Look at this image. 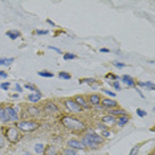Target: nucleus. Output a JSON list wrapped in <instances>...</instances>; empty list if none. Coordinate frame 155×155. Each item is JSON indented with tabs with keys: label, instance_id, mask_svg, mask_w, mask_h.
I'll return each instance as SVG.
<instances>
[{
	"label": "nucleus",
	"instance_id": "34",
	"mask_svg": "<svg viewBox=\"0 0 155 155\" xmlns=\"http://www.w3.org/2000/svg\"><path fill=\"white\" fill-rule=\"evenodd\" d=\"M2 147H4V139H3V137L0 135V149H2Z\"/></svg>",
	"mask_w": 155,
	"mask_h": 155
},
{
	"label": "nucleus",
	"instance_id": "5",
	"mask_svg": "<svg viewBox=\"0 0 155 155\" xmlns=\"http://www.w3.org/2000/svg\"><path fill=\"white\" fill-rule=\"evenodd\" d=\"M65 105H66V107H68L69 110H72V111H76V113L81 111V107L76 104L74 101H72V100H68V101L65 102Z\"/></svg>",
	"mask_w": 155,
	"mask_h": 155
},
{
	"label": "nucleus",
	"instance_id": "42",
	"mask_svg": "<svg viewBox=\"0 0 155 155\" xmlns=\"http://www.w3.org/2000/svg\"><path fill=\"white\" fill-rule=\"evenodd\" d=\"M53 155H56V154H53Z\"/></svg>",
	"mask_w": 155,
	"mask_h": 155
},
{
	"label": "nucleus",
	"instance_id": "21",
	"mask_svg": "<svg viewBox=\"0 0 155 155\" xmlns=\"http://www.w3.org/2000/svg\"><path fill=\"white\" fill-rule=\"evenodd\" d=\"M110 114L113 115V117H114V115H121V117H122V115H126V113L123 110H111Z\"/></svg>",
	"mask_w": 155,
	"mask_h": 155
},
{
	"label": "nucleus",
	"instance_id": "33",
	"mask_svg": "<svg viewBox=\"0 0 155 155\" xmlns=\"http://www.w3.org/2000/svg\"><path fill=\"white\" fill-rule=\"evenodd\" d=\"M114 65L117 68H125V64H121V62H114Z\"/></svg>",
	"mask_w": 155,
	"mask_h": 155
},
{
	"label": "nucleus",
	"instance_id": "9",
	"mask_svg": "<svg viewBox=\"0 0 155 155\" xmlns=\"http://www.w3.org/2000/svg\"><path fill=\"white\" fill-rule=\"evenodd\" d=\"M102 122H104V125L107 127V126H110V125H114V123H115V118L113 117V115H106V117L102 118Z\"/></svg>",
	"mask_w": 155,
	"mask_h": 155
},
{
	"label": "nucleus",
	"instance_id": "8",
	"mask_svg": "<svg viewBox=\"0 0 155 155\" xmlns=\"http://www.w3.org/2000/svg\"><path fill=\"white\" fill-rule=\"evenodd\" d=\"M82 144H84V146H86V147H89V149H93V150L94 149H98V144H96L94 142H91V140L87 138L86 135L84 137V139H82Z\"/></svg>",
	"mask_w": 155,
	"mask_h": 155
},
{
	"label": "nucleus",
	"instance_id": "16",
	"mask_svg": "<svg viewBox=\"0 0 155 155\" xmlns=\"http://www.w3.org/2000/svg\"><path fill=\"white\" fill-rule=\"evenodd\" d=\"M76 104L78 105L80 107H81V106H84V107H87L86 102H85V100H84L82 97H76Z\"/></svg>",
	"mask_w": 155,
	"mask_h": 155
},
{
	"label": "nucleus",
	"instance_id": "39",
	"mask_svg": "<svg viewBox=\"0 0 155 155\" xmlns=\"http://www.w3.org/2000/svg\"><path fill=\"white\" fill-rule=\"evenodd\" d=\"M101 52H102V53H109V49H106V48H102V49H101Z\"/></svg>",
	"mask_w": 155,
	"mask_h": 155
},
{
	"label": "nucleus",
	"instance_id": "22",
	"mask_svg": "<svg viewBox=\"0 0 155 155\" xmlns=\"http://www.w3.org/2000/svg\"><path fill=\"white\" fill-rule=\"evenodd\" d=\"M28 111H29V114H32V115H40V110H37V109H35V107H29Z\"/></svg>",
	"mask_w": 155,
	"mask_h": 155
},
{
	"label": "nucleus",
	"instance_id": "30",
	"mask_svg": "<svg viewBox=\"0 0 155 155\" xmlns=\"http://www.w3.org/2000/svg\"><path fill=\"white\" fill-rule=\"evenodd\" d=\"M25 87H27V89H29V90H33L35 91V93H36V87H35L33 85H31V84H27V85H25Z\"/></svg>",
	"mask_w": 155,
	"mask_h": 155
},
{
	"label": "nucleus",
	"instance_id": "11",
	"mask_svg": "<svg viewBox=\"0 0 155 155\" xmlns=\"http://www.w3.org/2000/svg\"><path fill=\"white\" fill-rule=\"evenodd\" d=\"M45 111H47V113H56V111H57V107H56L54 104L48 102V104L45 105Z\"/></svg>",
	"mask_w": 155,
	"mask_h": 155
},
{
	"label": "nucleus",
	"instance_id": "12",
	"mask_svg": "<svg viewBox=\"0 0 155 155\" xmlns=\"http://www.w3.org/2000/svg\"><path fill=\"white\" fill-rule=\"evenodd\" d=\"M122 81H123V82H125L127 86H134V85H135L134 80H133L130 76H123V77H122Z\"/></svg>",
	"mask_w": 155,
	"mask_h": 155
},
{
	"label": "nucleus",
	"instance_id": "31",
	"mask_svg": "<svg viewBox=\"0 0 155 155\" xmlns=\"http://www.w3.org/2000/svg\"><path fill=\"white\" fill-rule=\"evenodd\" d=\"M138 147H134V149L131 150V153H130V155H137V153H138Z\"/></svg>",
	"mask_w": 155,
	"mask_h": 155
},
{
	"label": "nucleus",
	"instance_id": "37",
	"mask_svg": "<svg viewBox=\"0 0 155 155\" xmlns=\"http://www.w3.org/2000/svg\"><path fill=\"white\" fill-rule=\"evenodd\" d=\"M48 31H37V35H47Z\"/></svg>",
	"mask_w": 155,
	"mask_h": 155
},
{
	"label": "nucleus",
	"instance_id": "38",
	"mask_svg": "<svg viewBox=\"0 0 155 155\" xmlns=\"http://www.w3.org/2000/svg\"><path fill=\"white\" fill-rule=\"evenodd\" d=\"M0 77H3V78H4V77H7V73L2 70V72H0Z\"/></svg>",
	"mask_w": 155,
	"mask_h": 155
},
{
	"label": "nucleus",
	"instance_id": "35",
	"mask_svg": "<svg viewBox=\"0 0 155 155\" xmlns=\"http://www.w3.org/2000/svg\"><path fill=\"white\" fill-rule=\"evenodd\" d=\"M49 49H53V51H56L57 53H61V51H60L58 48H56V47H49Z\"/></svg>",
	"mask_w": 155,
	"mask_h": 155
},
{
	"label": "nucleus",
	"instance_id": "26",
	"mask_svg": "<svg viewBox=\"0 0 155 155\" xmlns=\"http://www.w3.org/2000/svg\"><path fill=\"white\" fill-rule=\"evenodd\" d=\"M9 86H11V85H9L8 82H3L2 85H0V87H2L3 90H8V89H9Z\"/></svg>",
	"mask_w": 155,
	"mask_h": 155
},
{
	"label": "nucleus",
	"instance_id": "17",
	"mask_svg": "<svg viewBox=\"0 0 155 155\" xmlns=\"http://www.w3.org/2000/svg\"><path fill=\"white\" fill-rule=\"evenodd\" d=\"M100 97H98L97 96V94H93V96H91L90 97V104L91 105H98V104H100Z\"/></svg>",
	"mask_w": 155,
	"mask_h": 155
},
{
	"label": "nucleus",
	"instance_id": "25",
	"mask_svg": "<svg viewBox=\"0 0 155 155\" xmlns=\"http://www.w3.org/2000/svg\"><path fill=\"white\" fill-rule=\"evenodd\" d=\"M73 58H76V56H74V54H72V53H66V54H64V60H73Z\"/></svg>",
	"mask_w": 155,
	"mask_h": 155
},
{
	"label": "nucleus",
	"instance_id": "18",
	"mask_svg": "<svg viewBox=\"0 0 155 155\" xmlns=\"http://www.w3.org/2000/svg\"><path fill=\"white\" fill-rule=\"evenodd\" d=\"M11 62H13V58H0V65H9Z\"/></svg>",
	"mask_w": 155,
	"mask_h": 155
},
{
	"label": "nucleus",
	"instance_id": "14",
	"mask_svg": "<svg viewBox=\"0 0 155 155\" xmlns=\"http://www.w3.org/2000/svg\"><path fill=\"white\" fill-rule=\"evenodd\" d=\"M7 36L9 38H12V40H16V38L20 36V33H19V31H8V32H7Z\"/></svg>",
	"mask_w": 155,
	"mask_h": 155
},
{
	"label": "nucleus",
	"instance_id": "13",
	"mask_svg": "<svg viewBox=\"0 0 155 155\" xmlns=\"http://www.w3.org/2000/svg\"><path fill=\"white\" fill-rule=\"evenodd\" d=\"M127 122H129V117H127V115H122L118 121H115V123H117L118 126H125Z\"/></svg>",
	"mask_w": 155,
	"mask_h": 155
},
{
	"label": "nucleus",
	"instance_id": "2",
	"mask_svg": "<svg viewBox=\"0 0 155 155\" xmlns=\"http://www.w3.org/2000/svg\"><path fill=\"white\" fill-rule=\"evenodd\" d=\"M0 119L3 122L17 121L19 115H17L15 109H12V107H0Z\"/></svg>",
	"mask_w": 155,
	"mask_h": 155
},
{
	"label": "nucleus",
	"instance_id": "24",
	"mask_svg": "<svg viewBox=\"0 0 155 155\" xmlns=\"http://www.w3.org/2000/svg\"><path fill=\"white\" fill-rule=\"evenodd\" d=\"M65 155H80L78 153H77V151H74V150H65Z\"/></svg>",
	"mask_w": 155,
	"mask_h": 155
},
{
	"label": "nucleus",
	"instance_id": "41",
	"mask_svg": "<svg viewBox=\"0 0 155 155\" xmlns=\"http://www.w3.org/2000/svg\"><path fill=\"white\" fill-rule=\"evenodd\" d=\"M24 155H31V154H28V153H25V154H24Z\"/></svg>",
	"mask_w": 155,
	"mask_h": 155
},
{
	"label": "nucleus",
	"instance_id": "6",
	"mask_svg": "<svg viewBox=\"0 0 155 155\" xmlns=\"http://www.w3.org/2000/svg\"><path fill=\"white\" fill-rule=\"evenodd\" d=\"M86 137L91 140V142L96 143V144H100V143L104 142V138H102V137H100V135H97V134H94V133H89V134H86Z\"/></svg>",
	"mask_w": 155,
	"mask_h": 155
},
{
	"label": "nucleus",
	"instance_id": "1",
	"mask_svg": "<svg viewBox=\"0 0 155 155\" xmlns=\"http://www.w3.org/2000/svg\"><path fill=\"white\" fill-rule=\"evenodd\" d=\"M62 125L66 129L72 130V131H82L85 129V125L82 122H80L78 119H76L73 117H64L62 118Z\"/></svg>",
	"mask_w": 155,
	"mask_h": 155
},
{
	"label": "nucleus",
	"instance_id": "4",
	"mask_svg": "<svg viewBox=\"0 0 155 155\" xmlns=\"http://www.w3.org/2000/svg\"><path fill=\"white\" fill-rule=\"evenodd\" d=\"M20 134H19V130H17L16 127H9L8 130H7V138H8L9 142L12 143H16L17 140L20 139Z\"/></svg>",
	"mask_w": 155,
	"mask_h": 155
},
{
	"label": "nucleus",
	"instance_id": "40",
	"mask_svg": "<svg viewBox=\"0 0 155 155\" xmlns=\"http://www.w3.org/2000/svg\"><path fill=\"white\" fill-rule=\"evenodd\" d=\"M16 89L19 90V93H21V87H20V85H19V84H17V85H16Z\"/></svg>",
	"mask_w": 155,
	"mask_h": 155
},
{
	"label": "nucleus",
	"instance_id": "32",
	"mask_svg": "<svg viewBox=\"0 0 155 155\" xmlns=\"http://www.w3.org/2000/svg\"><path fill=\"white\" fill-rule=\"evenodd\" d=\"M81 82H96V81H94V80H91V78H86V80H81Z\"/></svg>",
	"mask_w": 155,
	"mask_h": 155
},
{
	"label": "nucleus",
	"instance_id": "29",
	"mask_svg": "<svg viewBox=\"0 0 155 155\" xmlns=\"http://www.w3.org/2000/svg\"><path fill=\"white\" fill-rule=\"evenodd\" d=\"M104 94H107L109 97H115V94L113 93V91H110V90H106V89H104Z\"/></svg>",
	"mask_w": 155,
	"mask_h": 155
},
{
	"label": "nucleus",
	"instance_id": "3",
	"mask_svg": "<svg viewBox=\"0 0 155 155\" xmlns=\"http://www.w3.org/2000/svg\"><path fill=\"white\" fill-rule=\"evenodd\" d=\"M19 129L23 130V131H35L38 127V123L32 122V121H21L19 122Z\"/></svg>",
	"mask_w": 155,
	"mask_h": 155
},
{
	"label": "nucleus",
	"instance_id": "15",
	"mask_svg": "<svg viewBox=\"0 0 155 155\" xmlns=\"http://www.w3.org/2000/svg\"><path fill=\"white\" fill-rule=\"evenodd\" d=\"M102 104H104L105 106H107V107H115V106H117V102L111 101V100H104V101H102Z\"/></svg>",
	"mask_w": 155,
	"mask_h": 155
},
{
	"label": "nucleus",
	"instance_id": "28",
	"mask_svg": "<svg viewBox=\"0 0 155 155\" xmlns=\"http://www.w3.org/2000/svg\"><path fill=\"white\" fill-rule=\"evenodd\" d=\"M137 114H138L139 117H144V115H146V111L142 110V109H138V110H137Z\"/></svg>",
	"mask_w": 155,
	"mask_h": 155
},
{
	"label": "nucleus",
	"instance_id": "36",
	"mask_svg": "<svg viewBox=\"0 0 155 155\" xmlns=\"http://www.w3.org/2000/svg\"><path fill=\"white\" fill-rule=\"evenodd\" d=\"M102 135H105V137H109V135H110V133H109L107 130H104V131H102Z\"/></svg>",
	"mask_w": 155,
	"mask_h": 155
},
{
	"label": "nucleus",
	"instance_id": "19",
	"mask_svg": "<svg viewBox=\"0 0 155 155\" xmlns=\"http://www.w3.org/2000/svg\"><path fill=\"white\" fill-rule=\"evenodd\" d=\"M38 76H41V77H53V73L48 72V70H41V72H38Z\"/></svg>",
	"mask_w": 155,
	"mask_h": 155
},
{
	"label": "nucleus",
	"instance_id": "7",
	"mask_svg": "<svg viewBox=\"0 0 155 155\" xmlns=\"http://www.w3.org/2000/svg\"><path fill=\"white\" fill-rule=\"evenodd\" d=\"M68 144H69L70 149H76V150H81V149H84V147H85V146L82 144V142H80V140H76V139L69 140Z\"/></svg>",
	"mask_w": 155,
	"mask_h": 155
},
{
	"label": "nucleus",
	"instance_id": "20",
	"mask_svg": "<svg viewBox=\"0 0 155 155\" xmlns=\"http://www.w3.org/2000/svg\"><path fill=\"white\" fill-rule=\"evenodd\" d=\"M35 151L38 154H41L44 151V144H41V143H37L36 146H35Z\"/></svg>",
	"mask_w": 155,
	"mask_h": 155
},
{
	"label": "nucleus",
	"instance_id": "23",
	"mask_svg": "<svg viewBox=\"0 0 155 155\" xmlns=\"http://www.w3.org/2000/svg\"><path fill=\"white\" fill-rule=\"evenodd\" d=\"M58 77H60V78H64V80H69L72 76L68 74V73H66V72H61V73H60V74H58Z\"/></svg>",
	"mask_w": 155,
	"mask_h": 155
},
{
	"label": "nucleus",
	"instance_id": "10",
	"mask_svg": "<svg viewBox=\"0 0 155 155\" xmlns=\"http://www.w3.org/2000/svg\"><path fill=\"white\" fill-rule=\"evenodd\" d=\"M40 98H41V93H40V91H36V93H32V94H29V96H28V100H29V102H37V101H40Z\"/></svg>",
	"mask_w": 155,
	"mask_h": 155
},
{
	"label": "nucleus",
	"instance_id": "27",
	"mask_svg": "<svg viewBox=\"0 0 155 155\" xmlns=\"http://www.w3.org/2000/svg\"><path fill=\"white\" fill-rule=\"evenodd\" d=\"M110 85H111L113 87H114L115 90H119V89H121V87H119V85H118V82H117V81H113V82H110Z\"/></svg>",
	"mask_w": 155,
	"mask_h": 155
}]
</instances>
